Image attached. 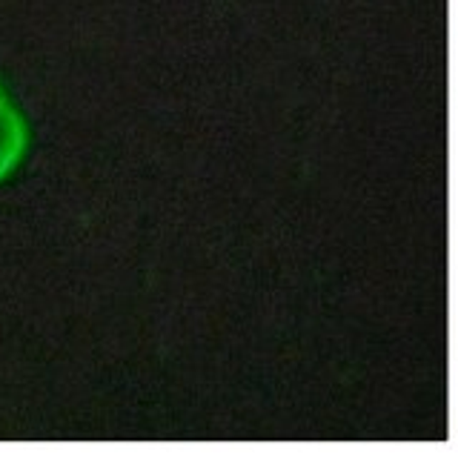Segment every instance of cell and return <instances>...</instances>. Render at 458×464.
<instances>
[{"mask_svg":"<svg viewBox=\"0 0 458 464\" xmlns=\"http://www.w3.org/2000/svg\"><path fill=\"white\" fill-rule=\"evenodd\" d=\"M26 144H29L26 123L21 112H17V106L4 92V86H0V181L24 160Z\"/></svg>","mask_w":458,"mask_h":464,"instance_id":"6da1fadb","label":"cell"}]
</instances>
